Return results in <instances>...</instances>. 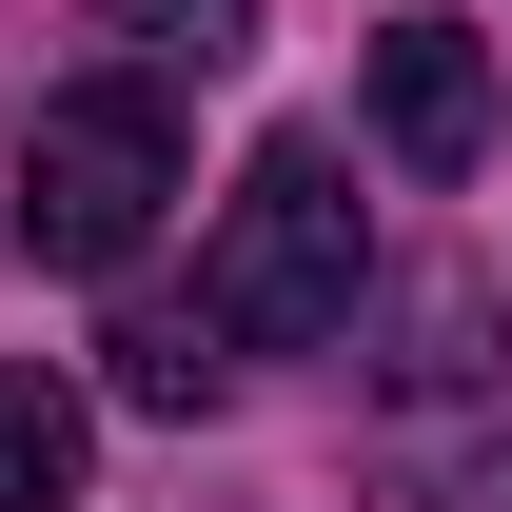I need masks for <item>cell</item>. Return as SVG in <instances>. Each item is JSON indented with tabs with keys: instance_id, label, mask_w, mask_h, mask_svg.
<instances>
[{
	"instance_id": "52a82bcc",
	"label": "cell",
	"mask_w": 512,
	"mask_h": 512,
	"mask_svg": "<svg viewBox=\"0 0 512 512\" xmlns=\"http://www.w3.org/2000/svg\"><path fill=\"white\" fill-rule=\"evenodd\" d=\"M217 375H237V355H197V316H138L119 335V394H138V414H217Z\"/></svg>"
},
{
	"instance_id": "277c9868",
	"label": "cell",
	"mask_w": 512,
	"mask_h": 512,
	"mask_svg": "<svg viewBox=\"0 0 512 512\" xmlns=\"http://www.w3.org/2000/svg\"><path fill=\"white\" fill-rule=\"evenodd\" d=\"M79 473H99V414L40 355H0V512H79Z\"/></svg>"
},
{
	"instance_id": "7a4b0ae2",
	"label": "cell",
	"mask_w": 512,
	"mask_h": 512,
	"mask_svg": "<svg viewBox=\"0 0 512 512\" xmlns=\"http://www.w3.org/2000/svg\"><path fill=\"white\" fill-rule=\"evenodd\" d=\"M158 197H178L158 79H60V99L20 119V237L60 256V276H119V256L158 237Z\"/></svg>"
},
{
	"instance_id": "3957f363",
	"label": "cell",
	"mask_w": 512,
	"mask_h": 512,
	"mask_svg": "<svg viewBox=\"0 0 512 512\" xmlns=\"http://www.w3.org/2000/svg\"><path fill=\"white\" fill-rule=\"evenodd\" d=\"M375 138L414 178H473V158H493V60H473L453 20H375Z\"/></svg>"
},
{
	"instance_id": "8992f818",
	"label": "cell",
	"mask_w": 512,
	"mask_h": 512,
	"mask_svg": "<svg viewBox=\"0 0 512 512\" xmlns=\"http://www.w3.org/2000/svg\"><path fill=\"white\" fill-rule=\"evenodd\" d=\"M99 20H119L138 60H197V79H217V60H256V0H99Z\"/></svg>"
},
{
	"instance_id": "5b68a950",
	"label": "cell",
	"mask_w": 512,
	"mask_h": 512,
	"mask_svg": "<svg viewBox=\"0 0 512 512\" xmlns=\"http://www.w3.org/2000/svg\"><path fill=\"white\" fill-rule=\"evenodd\" d=\"M473 355H493V276L473 256L394 276V394H473Z\"/></svg>"
},
{
	"instance_id": "6da1fadb",
	"label": "cell",
	"mask_w": 512,
	"mask_h": 512,
	"mask_svg": "<svg viewBox=\"0 0 512 512\" xmlns=\"http://www.w3.org/2000/svg\"><path fill=\"white\" fill-rule=\"evenodd\" d=\"M355 316V158L335 138H256V178L217 197V276H197V335L217 355H296V335Z\"/></svg>"
}]
</instances>
